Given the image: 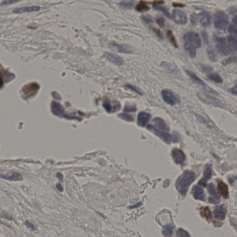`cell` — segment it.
Listing matches in <instances>:
<instances>
[{
    "label": "cell",
    "mask_w": 237,
    "mask_h": 237,
    "mask_svg": "<svg viewBox=\"0 0 237 237\" xmlns=\"http://www.w3.org/2000/svg\"><path fill=\"white\" fill-rule=\"evenodd\" d=\"M184 47L192 58L196 55V49L201 46V39L198 33L196 32H189L184 35Z\"/></svg>",
    "instance_id": "6da1fadb"
},
{
    "label": "cell",
    "mask_w": 237,
    "mask_h": 237,
    "mask_svg": "<svg viewBox=\"0 0 237 237\" xmlns=\"http://www.w3.org/2000/svg\"><path fill=\"white\" fill-rule=\"evenodd\" d=\"M196 177V174L193 172L186 170L178 178L175 187L181 195H186L189 186L195 181Z\"/></svg>",
    "instance_id": "7a4b0ae2"
},
{
    "label": "cell",
    "mask_w": 237,
    "mask_h": 237,
    "mask_svg": "<svg viewBox=\"0 0 237 237\" xmlns=\"http://www.w3.org/2000/svg\"><path fill=\"white\" fill-rule=\"evenodd\" d=\"M228 23V17L223 11H219L215 13L214 17V25L216 29L225 31Z\"/></svg>",
    "instance_id": "3957f363"
},
{
    "label": "cell",
    "mask_w": 237,
    "mask_h": 237,
    "mask_svg": "<svg viewBox=\"0 0 237 237\" xmlns=\"http://www.w3.org/2000/svg\"><path fill=\"white\" fill-rule=\"evenodd\" d=\"M215 41L216 43L217 51L222 56H228L233 52L232 48L227 44L225 38L222 37L215 35Z\"/></svg>",
    "instance_id": "277c9868"
},
{
    "label": "cell",
    "mask_w": 237,
    "mask_h": 237,
    "mask_svg": "<svg viewBox=\"0 0 237 237\" xmlns=\"http://www.w3.org/2000/svg\"><path fill=\"white\" fill-rule=\"evenodd\" d=\"M161 94L164 101L168 104L174 106L180 102L179 98L172 91L164 89L162 91Z\"/></svg>",
    "instance_id": "5b68a950"
},
{
    "label": "cell",
    "mask_w": 237,
    "mask_h": 237,
    "mask_svg": "<svg viewBox=\"0 0 237 237\" xmlns=\"http://www.w3.org/2000/svg\"><path fill=\"white\" fill-rule=\"evenodd\" d=\"M197 96L199 99L203 102L212 105L214 106L217 107H222L223 104L220 100L217 98H215L211 95L201 92L198 93Z\"/></svg>",
    "instance_id": "8992f818"
},
{
    "label": "cell",
    "mask_w": 237,
    "mask_h": 237,
    "mask_svg": "<svg viewBox=\"0 0 237 237\" xmlns=\"http://www.w3.org/2000/svg\"><path fill=\"white\" fill-rule=\"evenodd\" d=\"M147 128L148 130L154 133V134L159 137L162 141L168 144H170L172 139H173V137L170 134H169L166 132L159 130L155 127H153V125H150L147 126Z\"/></svg>",
    "instance_id": "52a82bcc"
},
{
    "label": "cell",
    "mask_w": 237,
    "mask_h": 237,
    "mask_svg": "<svg viewBox=\"0 0 237 237\" xmlns=\"http://www.w3.org/2000/svg\"><path fill=\"white\" fill-rule=\"evenodd\" d=\"M39 88V86L38 83H32L25 85L22 92L25 98H28L34 96L38 92Z\"/></svg>",
    "instance_id": "ba28073f"
},
{
    "label": "cell",
    "mask_w": 237,
    "mask_h": 237,
    "mask_svg": "<svg viewBox=\"0 0 237 237\" xmlns=\"http://www.w3.org/2000/svg\"><path fill=\"white\" fill-rule=\"evenodd\" d=\"M172 16L176 23L180 25H185L187 22V15L183 11L174 10L172 12Z\"/></svg>",
    "instance_id": "9c48e42d"
},
{
    "label": "cell",
    "mask_w": 237,
    "mask_h": 237,
    "mask_svg": "<svg viewBox=\"0 0 237 237\" xmlns=\"http://www.w3.org/2000/svg\"><path fill=\"white\" fill-rule=\"evenodd\" d=\"M109 47L115 51L120 53H132L133 50L129 46L126 45H119L112 42L109 44Z\"/></svg>",
    "instance_id": "30bf717a"
},
{
    "label": "cell",
    "mask_w": 237,
    "mask_h": 237,
    "mask_svg": "<svg viewBox=\"0 0 237 237\" xmlns=\"http://www.w3.org/2000/svg\"><path fill=\"white\" fill-rule=\"evenodd\" d=\"M104 57L107 60L115 65L120 66L123 64V59L118 55L107 52L105 53Z\"/></svg>",
    "instance_id": "8fae6325"
},
{
    "label": "cell",
    "mask_w": 237,
    "mask_h": 237,
    "mask_svg": "<svg viewBox=\"0 0 237 237\" xmlns=\"http://www.w3.org/2000/svg\"><path fill=\"white\" fill-rule=\"evenodd\" d=\"M0 178L6 180L13 181H20L23 180V177L19 172H9L4 174H0Z\"/></svg>",
    "instance_id": "7c38bea8"
},
{
    "label": "cell",
    "mask_w": 237,
    "mask_h": 237,
    "mask_svg": "<svg viewBox=\"0 0 237 237\" xmlns=\"http://www.w3.org/2000/svg\"><path fill=\"white\" fill-rule=\"evenodd\" d=\"M41 9L39 6H32L23 7L19 8H16L13 10V13L14 14H20L26 13L37 12Z\"/></svg>",
    "instance_id": "4fadbf2b"
},
{
    "label": "cell",
    "mask_w": 237,
    "mask_h": 237,
    "mask_svg": "<svg viewBox=\"0 0 237 237\" xmlns=\"http://www.w3.org/2000/svg\"><path fill=\"white\" fill-rule=\"evenodd\" d=\"M172 156L175 163L178 164H182L185 160V155L180 149L177 148L173 149L172 151Z\"/></svg>",
    "instance_id": "5bb4252c"
},
{
    "label": "cell",
    "mask_w": 237,
    "mask_h": 237,
    "mask_svg": "<svg viewBox=\"0 0 237 237\" xmlns=\"http://www.w3.org/2000/svg\"><path fill=\"white\" fill-rule=\"evenodd\" d=\"M151 118V115L149 113L144 112H140L138 116V124L141 127H145L148 123Z\"/></svg>",
    "instance_id": "9a60e30c"
},
{
    "label": "cell",
    "mask_w": 237,
    "mask_h": 237,
    "mask_svg": "<svg viewBox=\"0 0 237 237\" xmlns=\"http://www.w3.org/2000/svg\"><path fill=\"white\" fill-rule=\"evenodd\" d=\"M199 20L201 25L205 28L210 26L212 19L210 14L207 12H202L199 14Z\"/></svg>",
    "instance_id": "2e32d148"
},
{
    "label": "cell",
    "mask_w": 237,
    "mask_h": 237,
    "mask_svg": "<svg viewBox=\"0 0 237 237\" xmlns=\"http://www.w3.org/2000/svg\"><path fill=\"white\" fill-rule=\"evenodd\" d=\"M227 213V209L224 205L217 207L214 210V218L223 220L225 218Z\"/></svg>",
    "instance_id": "e0dca14e"
},
{
    "label": "cell",
    "mask_w": 237,
    "mask_h": 237,
    "mask_svg": "<svg viewBox=\"0 0 237 237\" xmlns=\"http://www.w3.org/2000/svg\"><path fill=\"white\" fill-rule=\"evenodd\" d=\"M212 175V169L211 165H209L206 168L203 173L202 178L199 181V184L205 187L207 182L209 181Z\"/></svg>",
    "instance_id": "ac0fdd59"
},
{
    "label": "cell",
    "mask_w": 237,
    "mask_h": 237,
    "mask_svg": "<svg viewBox=\"0 0 237 237\" xmlns=\"http://www.w3.org/2000/svg\"><path fill=\"white\" fill-rule=\"evenodd\" d=\"M193 194L194 197L196 200H199L201 201L205 200V195L204 190L200 186H194L192 189Z\"/></svg>",
    "instance_id": "d6986e66"
},
{
    "label": "cell",
    "mask_w": 237,
    "mask_h": 237,
    "mask_svg": "<svg viewBox=\"0 0 237 237\" xmlns=\"http://www.w3.org/2000/svg\"><path fill=\"white\" fill-rule=\"evenodd\" d=\"M217 189L219 193L224 198H228L229 196L228 188L227 184L223 181L219 180L218 182Z\"/></svg>",
    "instance_id": "ffe728a7"
},
{
    "label": "cell",
    "mask_w": 237,
    "mask_h": 237,
    "mask_svg": "<svg viewBox=\"0 0 237 237\" xmlns=\"http://www.w3.org/2000/svg\"><path fill=\"white\" fill-rule=\"evenodd\" d=\"M156 128L159 130L164 132H168L169 131V128L168 127L167 124L161 118L159 117H156L153 119Z\"/></svg>",
    "instance_id": "44dd1931"
},
{
    "label": "cell",
    "mask_w": 237,
    "mask_h": 237,
    "mask_svg": "<svg viewBox=\"0 0 237 237\" xmlns=\"http://www.w3.org/2000/svg\"><path fill=\"white\" fill-rule=\"evenodd\" d=\"M51 110L53 115L59 116L65 112V109L62 105L59 102L53 101L51 104Z\"/></svg>",
    "instance_id": "7402d4cb"
},
{
    "label": "cell",
    "mask_w": 237,
    "mask_h": 237,
    "mask_svg": "<svg viewBox=\"0 0 237 237\" xmlns=\"http://www.w3.org/2000/svg\"><path fill=\"white\" fill-rule=\"evenodd\" d=\"M186 72L187 74L192 80L195 81L196 83H198L199 85H201V86H203L204 89L207 87V86L206 84V83H205L201 79H200L199 77H197L195 74L194 73L191 72V71H189V70H186Z\"/></svg>",
    "instance_id": "603a6c76"
},
{
    "label": "cell",
    "mask_w": 237,
    "mask_h": 237,
    "mask_svg": "<svg viewBox=\"0 0 237 237\" xmlns=\"http://www.w3.org/2000/svg\"><path fill=\"white\" fill-rule=\"evenodd\" d=\"M200 213L201 216L205 218L207 220L210 221L212 220V214L209 207H201L200 209Z\"/></svg>",
    "instance_id": "cb8c5ba5"
},
{
    "label": "cell",
    "mask_w": 237,
    "mask_h": 237,
    "mask_svg": "<svg viewBox=\"0 0 237 237\" xmlns=\"http://www.w3.org/2000/svg\"><path fill=\"white\" fill-rule=\"evenodd\" d=\"M136 9L138 12H146L150 9V7L146 1H141L136 6Z\"/></svg>",
    "instance_id": "d4e9b609"
},
{
    "label": "cell",
    "mask_w": 237,
    "mask_h": 237,
    "mask_svg": "<svg viewBox=\"0 0 237 237\" xmlns=\"http://www.w3.org/2000/svg\"><path fill=\"white\" fill-rule=\"evenodd\" d=\"M228 41L229 46L232 48L233 51H237V37L230 35L228 37Z\"/></svg>",
    "instance_id": "484cf974"
},
{
    "label": "cell",
    "mask_w": 237,
    "mask_h": 237,
    "mask_svg": "<svg viewBox=\"0 0 237 237\" xmlns=\"http://www.w3.org/2000/svg\"><path fill=\"white\" fill-rule=\"evenodd\" d=\"M207 56L210 60L212 62L217 61V57L216 53L215 52L213 47L209 46L207 49Z\"/></svg>",
    "instance_id": "4316f807"
},
{
    "label": "cell",
    "mask_w": 237,
    "mask_h": 237,
    "mask_svg": "<svg viewBox=\"0 0 237 237\" xmlns=\"http://www.w3.org/2000/svg\"><path fill=\"white\" fill-rule=\"evenodd\" d=\"M207 77L210 80L217 83H221L223 82V79L220 75L217 73H210L208 75Z\"/></svg>",
    "instance_id": "83f0119b"
},
{
    "label": "cell",
    "mask_w": 237,
    "mask_h": 237,
    "mask_svg": "<svg viewBox=\"0 0 237 237\" xmlns=\"http://www.w3.org/2000/svg\"><path fill=\"white\" fill-rule=\"evenodd\" d=\"M174 227L172 225H168L164 227L163 229V234L165 236L170 237L172 236Z\"/></svg>",
    "instance_id": "f1b7e54d"
},
{
    "label": "cell",
    "mask_w": 237,
    "mask_h": 237,
    "mask_svg": "<svg viewBox=\"0 0 237 237\" xmlns=\"http://www.w3.org/2000/svg\"><path fill=\"white\" fill-rule=\"evenodd\" d=\"M207 189H208V191H209V193L210 195L213 196L215 199L220 200V197L218 196V194H217V193H216V191L215 190V186H214V184H213V183H209V184L207 185Z\"/></svg>",
    "instance_id": "f546056e"
},
{
    "label": "cell",
    "mask_w": 237,
    "mask_h": 237,
    "mask_svg": "<svg viewBox=\"0 0 237 237\" xmlns=\"http://www.w3.org/2000/svg\"><path fill=\"white\" fill-rule=\"evenodd\" d=\"M121 8L125 9H130L133 8L134 5V1H124L120 2L119 4Z\"/></svg>",
    "instance_id": "4dcf8cb0"
},
{
    "label": "cell",
    "mask_w": 237,
    "mask_h": 237,
    "mask_svg": "<svg viewBox=\"0 0 237 237\" xmlns=\"http://www.w3.org/2000/svg\"><path fill=\"white\" fill-rule=\"evenodd\" d=\"M167 36H168V38L169 39L171 43V44L173 45V46L175 47V48H178V45L177 44V41L175 40V38L172 32L170 30H168L167 32Z\"/></svg>",
    "instance_id": "1f68e13d"
},
{
    "label": "cell",
    "mask_w": 237,
    "mask_h": 237,
    "mask_svg": "<svg viewBox=\"0 0 237 237\" xmlns=\"http://www.w3.org/2000/svg\"><path fill=\"white\" fill-rule=\"evenodd\" d=\"M118 117L123 120L128 122H133L134 120L133 116L125 113H121L118 115Z\"/></svg>",
    "instance_id": "d6a6232c"
},
{
    "label": "cell",
    "mask_w": 237,
    "mask_h": 237,
    "mask_svg": "<svg viewBox=\"0 0 237 237\" xmlns=\"http://www.w3.org/2000/svg\"><path fill=\"white\" fill-rule=\"evenodd\" d=\"M154 9H155L157 10L160 11L161 12H163L165 15H166L167 17L170 18L171 16H170V14L169 12H168V10L165 8L164 7L161 6H154Z\"/></svg>",
    "instance_id": "836d02e7"
},
{
    "label": "cell",
    "mask_w": 237,
    "mask_h": 237,
    "mask_svg": "<svg viewBox=\"0 0 237 237\" xmlns=\"http://www.w3.org/2000/svg\"><path fill=\"white\" fill-rule=\"evenodd\" d=\"M103 106L108 113H110L112 110V106L109 99H106L104 100V101L103 102Z\"/></svg>",
    "instance_id": "e575fe53"
},
{
    "label": "cell",
    "mask_w": 237,
    "mask_h": 237,
    "mask_svg": "<svg viewBox=\"0 0 237 237\" xmlns=\"http://www.w3.org/2000/svg\"><path fill=\"white\" fill-rule=\"evenodd\" d=\"M228 32L230 34V35L237 37V31L236 25H231L229 27Z\"/></svg>",
    "instance_id": "d590c367"
},
{
    "label": "cell",
    "mask_w": 237,
    "mask_h": 237,
    "mask_svg": "<svg viewBox=\"0 0 237 237\" xmlns=\"http://www.w3.org/2000/svg\"><path fill=\"white\" fill-rule=\"evenodd\" d=\"M177 237H190L188 233L183 229H179L177 231Z\"/></svg>",
    "instance_id": "8d00e7d4"
},
{
    "label": "cell",
    "mask_w": 237,
    "mask_h": 237,
    "mask_svg": "<svg viewBox=\"0 0 237 237\" xmlns=\"http://www.w3.org/2000/svg\"><path fill=\"white\" fill-rule=\"evenodd\" d=\"M21 0H4L1 4V6H8L10 5L14 4V3H17L19 1H20Z\"/></svg>",
    "instance_id": "74e56055"
},
{
    "label": "cell",
    "mask_w": 237,
    "mask_h": 237,
    "mask_svg": "<svg viewBox=\"0 0 237 237\" xmlns=\"http://www.w3.org/2000/svg\"><path fill=\"white\" fill-rule=\"evenodd\" d=\"M236 62V57H229L228 59H225L222 62V65H227L229 64H230L233 62Z\"/></svg>",
    "instance_id": "f35d334b"
},
{
    "label": "cell",
    "mask_w": 237,
    "mask_h": 237,
    "mask_svg": "<svg viewBox=\"0 0 237 237\" xmlns=\"http://www.w3.org/2000/svg\"><path fill=\"white\" fill-rule=\"evenodd\" d=\"M142 20L146 24L151 23L153 21L152 17L151 15H143L141 17Z\"/></svg>",
    "instance_id": "ab89813d"
},
{
    "label": "cell",
    "mask_w": 237,
    "mask_h": 237,
    "mask_svg": "<svg viewBox=\"0 0 237 237\" xmlns=\"http://www.w3.org/2000/svg\"><path fill=\"white\" fill-rule=\"evenodd\" d=\"M151 30L153 31L154 33L156 34L157 36L159 38H161V39H163V34H162V32H161L159 29L157 28H155V27H151Z\"/></svg>",
    "instance_id": "60d3db41"
},
{
    "label": "cell",
    "mask_w": 237,
    "mask_h": 237,
    "mask_svg": "<svg viewBox=\"0 0 237 237\" xmlns=\"http://www.w3.org/2000/svg\"><path fill=\"white\" fill-rule=\"evenodd\" d=\"M137 110V109L135 106H125V107L124 111L125 112H134Z\"/></svg>",
    "instance_id": "b9f144b4"
},
{
    "label": "cell",
    "mask_w": 237,
    "mask_h": 237,
    "mask_svg": "<svg viewBox=\"0 0 237 237\" xmlns=\"http://www.w3.org/2000/svg\"><path fill=\"white\" fill-rule=\"evenodd\" d=\"M165 20L163 18H159L157 20V23L161 28H163L165 26Z\"/></svg>",
    "instance_id": "7bdbcfd3"
},
{
    "label": "cell",
    "mask_w": 237,
    "mask_h": 237,
    "mask_svg": "<svg viewBox=\"0 0 237 237\" xmlns=\"http://www.w3.org/2000/svg\"><path fill=\"white\" fill-rule=\"evenodd\" d=\"M25 224L26 225V226H27L29 229H31V230H35L36 229V228H35L34 225H33V224H32L31 222H29V221H28V220L25 221Z\"/></svg>",
    "instance_id": "ee69618b"
},
{
    "label": "cell",
    "mask_w": 237,
    "mask_h": 237,
    "mask_svg": "<svg viewBox=\"0 0 237 237\" xmlns=\"http://www.w3.org/2000/svg\"><path fill=\"white\" fill-rule=\"evenodd\" d=\"M197 16H196V14H192L191 16V18H190V20H191V22L192 24L193 25H196L197 24Z\"/></svg>",
    "instance_id": "f6af8a7d"
},
{
    "label": "cell",
    "mask_w": 237,
    "mask_h": 237,
    "mask_svg": "<svg viewBox=\"0 0 237 237\" xmlns=\"http://www.w3.org/2000/svg\"><path fill=\"white\" fill-rule=\"evenodd\" d=\"M127 86H128V88H130L132 91H134V92L137 93L138 94H139V95H141L142 93L141 92V91H140L139 90H138V88L134 87V86H131V85H127Z\"/></svg>",
    "instance_id": "bcb514c9"
},
{
    "label": "cell",
    "mask_w": 237,
    "mask_h": 237,
    "mask_svg": "<svg viewBox=\"0 0 237 237\" xmlns=\"http://www.w3.org/2000/svg\"><path fill=\"white\" fill-rule=\"evenodd\" d=\"M52 96L53 98L56 99V100H59H59H61V99H62L60 96L56 91L53 92L52 93Z\"/></svg>",
    "instance_id": "7dc6e473"
},
{
    "label": "cell",
    "mask_w": 237,
    "mask_h": 237,
    "mask_svg": "<svg viewBox=\"0 0 237 237\" xmlns=\"http://www.w3.org/2000/svg\"><path fill=\"white\" fill-rule=\"evenodd\" d=\"M209 203L213 204H218V203H220L219 200L215 199V198H211V197L209 198Z\"/></svg>",
    "instance_id": "c3c4849f"
},
{
    "label": "cell",
    "mask_w": 237,
    "mask_h": 237,
    "mask_svg": "<svg viewBox=\"0 0 237 237\" xmlns=\"http://www.w3.org/2000/svg\"><path fill=\"white\" fill-rule=\"evenodd\" d=\"M202 69L203 70V71H205V72H210L213 70L211 67L207 66H203Z\"/></svg>",
    "instance_id": "681fc988"
},
{
    "label": "cell",
    "mask_w": 237,
    "mask_h": 237,
    "mask_svg": "<svg viewBox=\"0 0 237 237\" xmlns=\"http://www.w3.org/2000/svg\"><path fill=\"white\" fill-rule=\"evenodd\" d=\"M164 3V1H162V0H160V1H154V2L153 3V4L154 5V6L160 4H162V3Z\"/></svg>",
    "instance_id": "f907efd6"
},
{
    "label": "cell",
    "mask_w": 237,
    "mask_h": 237,
    "mask_svg": "<svg viewBox=\"0 0 237 237\" xmlns=\"http://www.w3.org/2000/svg\"><path fill=\"white\" fill-rule=\"evenodd\" d=\"M231 92L233 94L236 95L237 94V86H235V87L232 88L231 89Z\"/></svg>",
    "instance_id": "816d5d0a"
},
{
    "label": "cell",
    "mask_w": 237,
    "mask_h": 237,
    "mask_svg": "<svg viewBox=\"0 0 237 237\" xmlns=\"http://www.w3.org/2000/svg\"><path fill=\"white\" fill-rule=\"evenodd\" d=\"M57 188V189L60 192H63V188L62 187L61 185L59 183V184H57L56 186Z\"/></svg>",
    "instance_id": "f5cc1de1"
},
{
    "label": "cell",
    "mask_w": 237,
    "mask_h": 237,
    "mask_svg": "<svg viewBox=\"0 0 237 237\" xmlns=\"http://www.w3.org/2000/svg\"><path fill=\"white\" fill-rule=\"evenodd\" d=\"M57 177L59 179V180L60 181H63V175L62 174L57 173Z\"/></svg>",
    "instance_id": "db71d44e"
},
{
    "label": "cell",
    "mask_w": 237,
    "mask_h": 237,
    "mask_svg": "<svg viewBox=\"0 0 237 237\" xmlns=\"http://www.w3.org/2000/svg\"><path fill=\"white\" fill-rule=\"evenodd\" d=\"M173 6L175 7H184V5L183 4H181V3H174Z\"/></svg>",
    "instance_id": "11a10c76"
},
{
    "label": "cell",
    "mask_w": 237,
    "mask_h": 237,
    "mask_svg": "<svg viewBox=\"0 0 237 237\" xmlns=\"http://www.w3.org/2000/svg\"><path fill=\"white\" fill-rule=\"evenodd\" d=\"M141 205V203H138V204H136L135 205L132 206L130 207V209H133L134 208H137V207H139Z\"/></svg>",
    "instance_id": "9f6ffc18"
},
{
    "label": "cell",
    "mask_w": 237,
    "mask_h": 237,
    "mask_svg": "<svg viewBox=\"0 0 237 237\" xmlns=\"http://www.w3.org/2000/svg\"><path fill=\"white\" fill-rule=\"evenodd\" d=\"M3 85V82L2 80V79L1 78V77L0 76V88L2 87Z\"/></svg>",
    "instance_id": "6f0895ef"
}]
</instances>
